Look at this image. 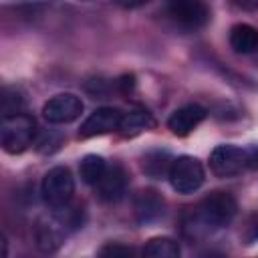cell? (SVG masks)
<instances>
[{
    "instance_id": "cell-6",
    "label": "cell",
    "mask_w": 258,
    "mask_h": 258,
    "mask_svg": "<svg viewBox=\"0 0 258 258\" xmlns=\"http://www.w3.org/2000/svg\"><path fill=\"white\" fill-rule=\"evenodd\" d=\"M248 165V151L236 145H218L210 155V169L218 177L238 175Z\"/></svg>"
},
{
    "instance_id": "cell-22",
    "label": "cell",
    "mask_w": 258,
    "mask_h": 258,
    "mask_svg": "<svg viewBox=\"0 0 258 258\" xmlns=\"http://www.w3.org/2000/svg\"><path fill=\"white\" fill-rule=\"evenodd\" d=\"M248 165L258 169V147H254L252 151H248Z\"/></svg>"
},
{
    "instance_id": "cell-17",
    "label": "cell",
    "mask_w": 258,
    "mask_h": 258,
    "mask_svg": "<svg viewBox=\"0 0 258 258\" xmlns=\"http://www.w3.org/2000/svg\"><path fill=\"white\" fill-rule=\"evenodd\" d=\"M171 161L173 159H169V155L165 151H151L143 157V169L151 177H161L163 173H169Z\"/></svg>"
},
{
    "instance_id": "cell-20",
    "label": "cell",
    "mask_w": 258,
    "mask_h": 258,
    "mask_svg": "<svg viewBox=\"0 0 258 258\" xmlns=\"http://www.w3.org/2000/svg\"><path fill=\"white\" fill-rule=\"evenodd\" d=\"M230 2L242 10H258V0H230Z\"/></svg>"
},
{
    "instance_id": "cell-11",
    "label": "cell",
    "mask_w": 258,
    "mask_h": 258,
    "mask_svg": "<svg viewBox=\"0 0 258 258\" xmlns=\"http://www.w3.org/2000/svg\"><path fill=\"white\" fill-rule=\"evenodd\" d=\"M204 117H206V109L204 107H200L196 103L183 105V107H179V109H175L171 113V117L167 119V127H169V131L173 135L183 137V135L191 133L204 121Z\"/></svg>"
},
{
    "instance_id": "cell-7",
    "label": "cell",
    "mask_w": 258,
    "mask_h": 258,
    "mask_svg": "<svg viewBox=\"0 0 258 258\" xmlns=\"http://www.w3.org/2000/svg\"><path fill=\"white\" fill-rule=\"evenodd\" d=\"M83 113V101L73 93H60L50 97L42 107V117L48 123L62 125L79 119Z\"/></svg>"
},
{
    "instance_id": "cell-3",
    "label": "cell",
    "mask_w": 258,
    "mask_h": 258,
    "mask_svg": "<svg viewBox=\"0 0 258 258\" xmlns=\"http://www.w3.org/2000/svg\"><path fill=\"white\" fill-rule=\"evenodd\" d=\"M169 22L185 32L200 30L210 20V10L202 0H169L165 6Z\"/></svg>"
},
{
    "instance_id": "cell-9",
    "label": "cell",
    "mask_w": 258,
    "mask_h": 258,
    "mask_svg": "<svg viewBox=\"0 0 258 258\" xmlns=\"http://www.w3.org/2000/svg\"><path fill=\"white\" fill-rule=\"evenodd\" d=\"M133 210H135V218L141 224H151L155 220H159L165 214V200L161 198L159 191L145 187L141 189L135 200H133Z\"/></svg>"
},
{
    "instance_id": "cell-5",
    "label": "cell",
    "mask_w": 258,
    "mask_h": 258,
    "mask_svg": "<svg viewBox=\"0 0 258 258\" xmlns=\"http://www.w3.org/2000/svg\"><path fill=\"white\" fill-rule=\"evenodd\" d=\"M167 177L177 194H194L204 183V167L200 159L191 155H179L171 161Z\"/></svg>"
},
{
    "instance_id": "cell-21",
    "label": "cell",
    "mask_w": 258,
    "mask_h": 258,
    "mask_svg": "<svg viewBox=\"0 0 258 258\" xmlns=\"http://www.w3.org/2000/svg\"><path fill=\"white\" fill-rule=\"evenodd\" d=\"M115 2H117L121 8H127V10H129V8H139V6L147 4L149 0H115Z\"/></svg>"
},
{
    "instance_id": "cell-2",
    "label": "cell",
    "mask_w": 258,
    "mask_h": 258,
    "mask_svg": "<svg viewBox=\"0 0 258 258\" xmlns=\"http://www.w3.org/2000/svg\"><path fill=\"white\" fill-rule=\"evenodd\" d=\"M36 133V123L32 117L24 113L16 115H4L0 123V143L6 153H22L32 145Z\"/></svg>"
},
{
    "instance_id": "cell-14",
    "label": "cell",
    "mask_w": 258,
    "mask_h": 258,
    "mask_svg": "<svg viewBox=\"0 0 258 258\" xmlns=\"http://www.w3.org/2000/svg\"><path fill=\"white\" fill-rule=\"evenodd\" d=\"M155 125L151 113L147 111H131L127 115H123L121 123H119V133L123 137H135L143 131H149Z\"/></svg>"
},
{
    "instance_id": "cell-1",
    "label": "cell",
    "mask_w": 258,
    "mask_h": 258,
    "mask_svg": "<svg viewBox=\"0 0 258 258\" xmlns=\"http://www.w3.org/2000/svg\"><path fill=\"white\" fill-rule=\"evenodd\" d=\"M236 200L228 191H212L183 214V234L189 240L206 238L226 228L236 216Z\"/></svg>"
},
{
    "instance_id": "cell-10",
    "label": "cell",
    "mask_w": 258,
    "mask_h": 258,
    "mask_svg": "<svg viewBox=\"0 0 258 258\" xmlns=\"http://www.w3.org/2000/svg\"><path fill=\"white\" fill-rule=\"evenodd\" d=\"M97 187V196L103 202H117L123 198L125 187H127V173L121 165H107V171L103 173V177L95 183Z\"/></svg>"
},
{
    "instance_id": "cell-8",
    "label": "cell",
    "mask_w": 258,
    "mask_h": 258,
    "mask_svg": "<svg viewBox=\"0 0 258 258\" xmlns=\"http://www.w3.org/2000/svg\"><path fill=\"white\" fill-rule=\"evenodd\" d=\"M121 119H123V113L119 109H115V107H99L85 119V123L79 129V137L87 139V137L111 133V131L119 129Z\"/></svg>"
},
{
    "instance_id": "cell-18",
    "label": "cell",
    "mask_w": 258,
    "mask_h": 258,
    "mask_svg": "<svg viewBox=\"0 0 258 258\" xmlns=\"http://www.w3.org/2000/svg\"><path fill=\"white\" fill-rule=\"evenodd\" d=\"M24 107V97L20 95L18 89L6 87L2 91V115H16Z\"/></svg>"
},
{
    "instance_id": "cell-15",
    "label": "cell",
    "mask_w": 258,
    "mask_h": 258,
    "mask_svg": "<svg viewBox=\"0 0 258 258\" xmlns=\"http://www.w3.org/2000/svg\"><path fill=\"white\" fill-rule=\"evenodd\" d=\"M79 171H81V177L85 183L89 185H95L103 173L107 171V161L101 157V155H95V153H89L81 159V165H79Z\"/></svg>"
},
{
    "instance_id": "cell-13",
    "label": "cell",
    "mask_w": 258,
    "mask_h": 258,
    "mask_svg": "<svg viewBox=\"0 0 258 258\" xmlns=\"http://www.w3.org/2000/svg\"><path fill=\"white\" fill-rule=\"evenodd\" d=\"M230 46L238 54H250L258 50V30L250 24H236L230 30Z\"/></svg>"
},
{
    "instance_id": "cell-19",
    "label": "cell",
    "mask_w": 258,
    "mask_h": 258,
    "mask_svg": "<svg viewBox=\"0 0 258 258\" xmlns=\"http://www.w3.org/2000/svg\"><path fill=\"white\" fill-rule=\"evenodd\" d=\"M101 254L103 256H129V254H133V250L131 248H127V246H119V244H109V246H105V248H101Z\"/></svg>"
},
{
    "instance_id": "cell-4",
    "label": "cell",
    "mask_w": 258,
    "mask_h": 258,
    "mask_svg": "<svg viewBox=\"0 0 258 258\" xmlns=\"http://www.w3.org/2000/svg\"><path fill=\"white\" fill-rule=\"evenodd\" d=\"M40 194H42L44 204L50 206L52 210L60 208V206H67L73 200V194H75V179H73L71 169L62 167V165L48 169L42 177Z\"/></svg>"
},
{
    "instance_id": "cell-16",
    "label": "cell",
    "mask_w": 258,
    "mask_h": 258,
    "mask_svg": "<svg viewBox=\"0 0 258 258\" xmlns=\"http://www.w3.org/2000/svg\"><path fill=\"white\" fill-rule=\"evenodd\" d=\"M143 254L149 258H177L179 256V244L167 236L151 238L147 246L143 248Z\"/></svg>"
},
{
    "instance_id": "cell-12",
    "label": "cell",
    "mask_w": 258,
    "mask_h": 258,
    "mask_svg": "<svg viewBox=\"0 0 258 258\" xmlns=\"http://www.w3.org/2000/svg\"><path fill=\"white\" fill-rule=\"evenodd\" d=\"M67 234H69V230L64 228V224L52 214L50 218H44V220L38 222L36 232H34L36 246L42 252H54L62 244V240H64Z\"/></svg>"
}]
</instances>
